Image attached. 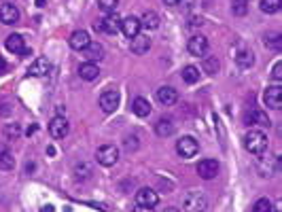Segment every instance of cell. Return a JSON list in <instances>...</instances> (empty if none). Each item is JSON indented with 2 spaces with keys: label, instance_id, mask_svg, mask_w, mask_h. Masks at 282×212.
Listing matches in <instances>:
<instances>
[{
  "label": "cell",
  "instance_id": "obj_1",
  "mask_svg": "<svg viewBox=\"0 0 282 212\" xmlns=\"http://www.w3.org/2000/svg\"><path fill=\"white\" fill-rule=\"evenodd\" d=\"M244 147H246L248 153H253V155L265 153V149H267V136L263 132H259V129H250V132L244 136Z\"/></svg>",
  "mask_w": 282,
  "mask_h": 212
},
{
  "label": "cell",
  "instance_id": "obj_2",
  "mask_svg": "<svg viewBox=\"0 0 282 212\" xmlns=\"http://www.w3.org/2000/svg\"><path fill=\"white\" fill-rule=\"evenodd\" d=\"M208 206V199L201 191H189L183 197V210L185 212H204Z\"/></svg>",
  "mask_w": 282,
  "mask_h": 212
},
{
  "label": "cell",
  "instance_id": "obj_3",
  "mask_svg": "<svg viewBox=\"0 0 282 212\" xmlns=\"http://www.w3.org/2000/svg\"><path fill=\"white\" fill-rule=\"evenodd\" d=\"M197 151H199V145H197V140L193 136H183L176 143V153L183 157V159H189V157H195L197 155Z\"/></svg>",
  "mask_w": 282,
  "mask_h": 212
},
{
  "label": "cell",
  "instance_id": "obj_4",
  "mask_svg": "<svg viewBox=\"0 0 282 212\" xmlns=\"http://www.w3.org/2000/svg\"><path fill=\"white\" fill-rule=\"evenodd\" d=\"M96 159H98V164H102V166H115L117 161H119V149L115 145H104V147H100L98 149V153H96Z\"/></svg>",
  "mask_w": 282,
  "mask_h": 212
},
{
  "label": "cell",
  "instance_id": "obj_5",
  "mask_svg": "<svg viewBox=\"0 0 282 212\" xmlns=\"http://www.w3.org/2000/svg\"><path fill=\"white\" fill-rule=\"evenodd\" d=\"M96 30H100V32H106V34H115L117 30H121V17L115 13H106L104 19H100V22H96Z\"/></svg>",
  "mask_w": 282,
  "mask_h": 212
},
{
  "label": "cell",
  "instance_id": "obj_6",
  "mask_svg": "<svg viewBox=\"0 0 282 212\" xmlns=\"http://www.w3.org/2000/svg\"><path fill=\"white\" fill-rule=\"evenodd\" d=\"M119 100H121V96L117 89H108V92L100 96V108H102L104 113H115L119 106Z\"/></svg>",
  "mask_w": 282,
  "mask_h": 212
},
{
  "label": "cell",
  "instance_id": "obj_7",
  "mask_svg": "<svg viewBox=\"0 0 282 212\" xmlns=\"http://www.w3.org/2000/svg\"><path fill=\"white\" fill-rule=\"evenodd\" d=\"M263 100H265V104H267L269 108L280 110V108H282V87H280V83L267 87V89H265Z\"/></svg>",
  "mask_w": 282,
  "mask_h": 212
},
{
  "label": "cell",
  "instance_id": "obj_8",
  "mask_svg": "<svg viewBox=\"0 0 282 212\" xmlns=\"http://www.w3.org/2000/svg\"><path fill=\"white\" fill-rule=\"evenodd\" d=\"M195 170L204 180H213L219 174V164H217V159H201Z\"/></svg>",
  "mask_w": 282,
  "mask_h": 212
},
{
  "label": "cell",
  "instance_id": "obj_9",
  "mask_svg": "<svg viewBox=\"0 0 282 212\" xmlns=\"http://www.w3.org/2000/svg\"><path fill=\"white\" fill-rule=\"evenodd\" d=\"M187 49H189V53L191 55H206L208 51V38L206 36H201V34H195V36H191L189 38V43H187Z\"/></svg>",
  "mask_w": 282,
  "mask_h": 212
},
{
  "label": "cell",
  "instance_id": "obj_10",
  "mask_svg": "<svg viewBox=\"0 0 282 212\" xmlns=\"http://www.w3.org/2000/svg\"><path fill=\"white\" fill-rule=\"evenodd\" d=\"M140 28H143V24H140V19L129 15L125 19H121V32H123L127 38H134L140 34Z\"/></svg>",
  "mask_w": 282,
  "mask_h": 212
},
{
  "label": "cell",
  "instance_id": "obj_11",
  "mask_svg": "<svg viewBox=\"0 0 282 212\" xmlns=\"http://www.w3.org/2000/svg\"><path fill=\"white\" fill-rule=\"evenodd\" d=\"M68 121H66V117H55V119H51V123H49V134H51L53 138H66L68 136Z\"/></svg>",
  "mask_w": 282,
  "mask_h": 212
},
{
  "label": "cell",
  "instance_id": "obj_12",
  "mask_svg": "<svg viewBox=\"0 0 282 212\" xmlns=\"http://www.w3.org/2000/svg\"><path fill=\"white\" fill-rule=\"evenodd\" d=\"M0 22L7 24V26H13L19 22V9L15 5H3L0 7Z\"/></svg>",
  "mask_w": 282,
  "mask_h": 212
},
{
  "label": "cell",
  "instance_id": "obj_13",
  "mask_svg": "<svg viewBox=\"0 0 282 212\" xmlns=\"http://www.w3.org/2000/svg\"><path fill=\"white\" fill-rule=\"evenodd\" d=\"M157 201H159V197H157V193H155L153 189H140L138 193H136V204L138 206H151V208H155Z\"/></svg>",
  "mask_w": 282,
  "mask_h": 212
},
{
  "label": "cell",
  "instance_id": "obj_14",
  "mask_svg": "<svg viewBox=\"0 0 282 212\" xmlns=\"http://www.w3.org/2000/svg\"><path fill=\"white\" fill-rule=\"evenodd\" d=\"M176 100H178L176 89H172V87H159L157 89V102L159 104L172 106V104H176Z\"/></svg>",
  "mask_w": 282,
  "mask_h": 212
},
{
  "label": "cell",
  "instance_id": "obj_15",
  "mask_svg": "<svg viewBox=\"0 0 282 212\" xmlns=\"http://www.w3.org/2000/svg\"><path fill=\"white\" fill-rule=\"evenodd\" d=\"M49 70H51V62H49L47 57H36L32 64H30V70L28 73L32 77H45Z\"/></svg>",
  "mask_w": 282,
  "mask_h": 212
},
{
  "label": "cell",
  "instance_id": "obj_16",
  "mask_svg": "<svg viewBox=\"0 0 282 212\" xmlns=\"http://www.w3.org/2000/svg\"><path fill=\"white\" fill-rule=\"evenodd\" d=\"M89 43H92V40H89V34L85 30H77V32H73V36H70V47L77 49V51H83Z\"/></svg>",
  "mask_w": 282,
  "mask_h": 212
},
{
  "label": "cell",
  "instance_id": "obj_17",
  "mask_svg": "<svg viewBox=\"0 0 282 212\" xmlns=\"http://www.w3.org/2000/svg\"><path fill=\"white\" fill-rule=\"evenodd\" d=\"M85 57L89 59V62H100V59L104 57V47L100 43H89L85 49H83Z\"/></svg>",
  "mask_w": 282,
  "mask_h": 212
},
{
  "label": "cell",
  "instance_id": "obj_18",
  "mask_svg": "<svg viewBox=\"0 0 282 212\" xmlns=\"http://www.w3.org/2000/svg\"><path fill=\"white\" fill-rule=\"evenodd\" d=\"M149 49H151V38H149V36L138 34V36H134V38H132V51H134L136 55L147 53Z\"/></svg>",
  "mask_w": 282,
  "mask_h": 212
},
{
  "label": "cell",
  "instance_id": "obj_19",
  "mask_svg": "<svg viewBox=\"0 0 282 212\" xmlns=\"http://www.w3.org/2000/svg\"><path fill=\"white\" fill-rule=\"evenodd\" d=\"M79 75H81V79H85V81H96L100 77V68L94 62H85V64H81Z\"/></svg>",
  "mask_w": 282,
  "mask_h": 212
},
{
  "label": "cell",
  "instance_id": "obj_20",
  "mask_svg": "<svg viewBox=\"0 0 282 212\" xmlns=\"http://www.w3.org/2000/svg\"><path fill=\"white\" fill-rule=\"evenodd\" d=\"M7 49L11 53H17V55H22L24 53V36H19V34H11V36H7Z\"/></svg>",
  "mask_w": 282,
  "mask_h": 212
},
{
  "label": "cell",
  "instance_id": "obj_21",
  "mask_svg": "<svg viewBox=\"0 0 282 212\" xmlns=\"http://www.w3.org/2000/svg\"><path fill=\"white\" fill-rule=\"evenodd\" d=\"M244 121L246 125H269V119L265 113H261V110H253V113H246L244 115Z\"/></svg>",
  "mask_w": 282,
  "mask_h": 212
},
{
  "label": "cell",
  "instance_id": "obj_22",
  "mask_svg": "<svg viewBox=\"0 0 282 212\" xmlns=\"http://www.w3.org/2000/svg\"><path fill=\"white\" fill-rule=\"evenodd\" d=\"M132 110H134V115H138V117H149V115H151V104H149V100L136 98L134 102H132Z\"/></svg>",
  "mask_w": 282,
  "mask_h": 212
},
{
  "label": "cell",
  "instance_id": "obj_23",
  "mask_svg": "<svg viewBox=\"0 0 282 212\" xmlns=\"http://www.w3.org/2000/svg\"><path fill=\"white\" fill-rule=\"evenodd\" d=\"M155 132H157V136H161V138L172 136V134H174V123H172L170 119H159V123H157V127H155Z\"/></svg>",
  "mask_w": 282,
  "mask_h": 212
},
{
  "label": "cell",
  "instance_id": "obj_24",
  "mask_svg": "<svg viewBox=\"0 0 282 212\" xmlns=\"http://www.w3.org/2000/svg\"><path fill=\"white\" fill-rule=\"evenodd\" d=\"M15 166V157L11 151H7L5 147H0V168L3 170H13Z\"/></svg>",
  "mask_w": 282,
  "mask_h": 212
},
{
  "label": "cell",
  "instance_id": "obj_25",
  "mask_svg": "<svg viewBox=\"0 0 282 212\" xmlns=\"http://www.w3.org/2000/svg\"><path fill=\"white\" fill-rule=\"evenodd\" d=\"M140 24H143L145 28H149V30H157L159 28V15L155 11H147L143 15V19H140Z\"/></svg>",
  "mask_w": 282,
  "mask_h": 212
},
{
  "label": "cell",
  "instance_id": "obj_26",
  "mask_svg": "<svg viewBox=\"0 0 282 212\" xmlns=\"http://www.w3.org/2000/svg\"><path fill=\"white\" fill-rule=\"evenodd\" d=\"M183 81H185V83H189V85L197 83V81H199V68H195V66H185V68H183Z\"/></svg>",
  "mask_w": 282,
  "mask_h": 212
},
{
  "label": "cell",
  "instance_id": "obj_27",
  "mask_svg": "<svg viewBox=\"0 0 282 212\" xmlns=\"http://www.w3.org/2000/svg\"><path fill=\"white\" fill-rule=\"evenodd\" d=\"M280 5L282 0H261V11L271 15V13H278L280 11Z\"/></svg>",
  "mask_w": 282,
  "mask_h": 212
},
{
  "label": "cell",
  "instance_id": "obj_28",
  "mask_svg": "<svg viewBox=\"0 0 282 212\" xmlns=\"http://www.w3.org/2000/svg\"><path fill=\"white\" fill-rule=\"evenodd\" d=\"M22 136V125L19 123H7L5 125V138L7 140H17Z\"/></svg>",
  "mask_w": 282,
  "mask_h": 212
},
{
  "label": "cell",
  "instance_id": "obj_29",
  "mask_svg": "<svg viewBox=\"0 0 282 212\" xmlns=\"http://www.w3.org/2000/svg\"><path fill=\"white\" fill-rule=\"evenodd\" d=\"M236 62H238L240 68H250V66H253V62H255V57H253V53H250V51H240L236 55Z\"/></svg>",
  "mask_w": 282,
  "mask_h": 212
},
{
  "label": "cell",
  "instance_id": "obj_30",
  "mask_svg": "<svg viewBox=\"0 0 282 212\" xmlns=\"http://www.w3.org/2000/svg\"><path fill=\"white\" fill-rule=\"evenodd\" d=\"M75 174H77L79 180H85V178L92 176V168H89L87 164H79V166L75 168Z\"/></svg>",
  "mask_w": 282,
  "mask_h": 212
},
{
  "label": "cell",
  "instance_id": "obj_31",
  "mask_svg": "<svg viewBox=\"0 0 282 212\" xmlns=\"http://www.w3.org/2000/svg\"><path fill=\"white\" fill-rule=\"evenodd\" d=\"M253 212H271V201L265 199V197H261L255 201V206H253Z\"/></svg>",
  "mask_w": 282,
  "mask_h": 212
},
{
  "label": "cell",
  "instance_id": "obj_32",
  "mask_svg": "<svg viewBox=\"0 0 282 212\" xmlns=\"http://www.w3.org/2000/svg\"><path fill=\"white\" fill-rule=\"evenodd\" d=\"M280 45H282L280 34H269V36H265V47L274 49V51H280Z\"/></svg>",
  "mask_w": 282,
  "mask_h": 212
},
{
  "label": "cell",
  "instance_id": "obj_33",
  "mask_svg": "<svg viewBox=\"0 0 282 212\" xmlns=\"http://www.w3.org/2000/svg\"><path fill=\"white\" fill-rule=\"evenodd\" d=\"M231 11H234V15H246V11H248L246 0H234V5H231Z\"/></svg>",
  "mask_w": 282,
  "mask_h": 212
},
{
  "label": "cell",
  "instance_id": "obj_34",
  "mask_svg": "<svg viewBox=\"0 0 282 212\" xmlns=\"http://www.w3.org/2000/svg\"><path fill=\"white\" fill-rule=\"evenodd\" d=\"M217 70H219V62H217V57H206V59H204V73L215 75Z\"/></svg>",
  "mask_w": 282,
  "mask_h": 212
},
{
  "label": "cell",
  "instance_id": "obj_35",
  "mask_svg": "<svg viewBox=\"0 0 282 212\" xmlns=\"http://www.w3.org/2000/svg\"><path fill=\"white\" fill-rule=\"evenodd\" d=\"M117 5H119V0H100V9H102L104 13H115Z\"/></svg>",
  "mask_w": 282,
  "mask_h": 212
},
{
  "label": "cell",
  "instance_id": "obj_36",
  "mask_svg": "<svg viewBox=\"0 0 282 212\" xmlns=\"http://www.w3.org/2000/svg\"><path fill=\"white\" fill-rule=\"evenodd\" d=\"M271 77H274V79L278 81V83L282 81V62H276V64H274V70H271Z\"/></svg>",
  "mask_w": 282,
  "mask_h": 212
},
{
  "label": "cell",
  "instance_id": "obj_37",
  "mask_svg": "<svg viewBox=\"0 0 282 212\" xmlns=\"http://www.w3.org/2000/svg\"><path fill=\"white\" fill-rule=\"evenodd\" d=\"M136 140H138L136 136H132V138H125V149H127V151L136 149V147H138V143H136Z\"/></svg>",
  "mask_w": 282,
  "mask_h": 212
},
{
  "label": "cell",
  "instance_id": "obj_38",
  "mask_svg": "<svg viewBox=\"0 0 282 212\" xmlns=\"http://www.w3.org/2000/svg\"><path fill=\"white\" fill-rule=\"evenodd\" d=\"M134 212H155V208H151V206H138V204H136Z\"/></svg>",
  "mask_w": 282,
  "mask_h": 212
},
{
  "label": "cell",
  "instance_id": "obj_39",
  "mask_svg": "<svg viewBox=\"0 0 282 212\" xmlns=\"http://www.w3.org/2000/svg\"><path fill=\"white\" fill-rule=\"evenodd\" d=\"M9 113H11V106H9V104H3V108H0V117H7Z\"/></svg>",
  "mask_w": 282,
  "mask_h": 212
},
{
  "label": "cell",
  "instance_id": "obj_40",
  "mask_svg": "<svg viewBox=\"0 0 282 212\" xmlns=\"http://www.w3.org/2000/svg\"><path fill=\"white\" fill-rule=\"evenodd\" d=\"M201 24H204V19H201V17H193L189 22V26H201Z\"/></svg>",
  "mask_w": 282,
  "mask_h": 212
},
{
  "label": "cell",
  "instance_id": "obj_41",
  "mask_svg": "<svg viewBox=\"0 0 282 212\" xmlns=\"http://www.w3.org/2000/svg\"><path fill=\"white\" fill-rule=\"evenodd\" d=\"M5 73H7V62L0 57V75H5Z\"/></svg>",
  "mask_w": 282,
  "mask_h": 212
},
{
  "label": "cell",
  "instance_id": "obj_42",
  "mask_svg": "<svg viewBox=\"0 0 282 212\" xmlns=\"http://www.w3.org/2000/svg\"><path fill=\"white\" fill-rule=\"evenodd\" d=\"M40 212H53V206L51 204H45L43 208H40Z\"/></svg>",
  "mask_w": 282,
  "mask_h": 212
},
{
  "label": "cell",
  "instance_id": "obj_43",
  "mask_svg": "<svg viewBox=\"0 0 282 212\" xmlns=\"http://www.w3.org/2000/svg\"><path fill=\"white\" fill-rule=\"evenodd\" d=\"M164 3H166V5H170V7H174V5H178V3H180V0H164Z\"/></svg>",
  "mask_w": 282,
  "mask_h": 212
},
{
  "label": "cell",
  "instance_id": "obj_44",
  "mask_svg": "<svg viewBox=\"0 0 282 212\" xmlns=\"http://www.w3.org/2000/svg\"><path fill=\"white\" fill-rule=\"evenodd\" d=\"M164 212H180V210H178V208H166Z\"/></svg>",
  "mask_w": 282,
  "mask_h": 212
},
{
  "label": "cell",
  "instance_id": "obj_45",
  "mask_svg": "<svg viewBox=\"0 0 282 212\" xmlns=\"http://www.w3.org/2000/svg\"><path fill=\"white\" fill-rule=\"evenodd\" d=\"M36 5L38 7H45V0H36Z\"/></svg>",
  "mask_w": 282,
  "mask_h": 212
}]
</instances>
